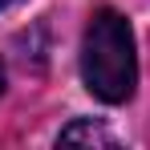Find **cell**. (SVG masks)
I'll list each match as a JSON object with an SVG mask.
<instances>
[{"label": "cell", "instance_id": "cell-3", "mask_svg": "<svg viewBox=\"0 0 150 150\" xmlns=\"http://www.w3.org/2000/svg\"><path fill=\"white\" fill-rule=\"evenodd\" d=\"M8 4H16V0H0V12H4V8H8Z\"/></svg>", "mask_w": 150, "mask_h": 150}, {"label": "cell", "instance_id": "cell-2", "mask_svg": "<svg viewBox=\"0 0 150 150\" xmlns=\"http://www.w3.org/2000/svg\"><path fill=\"white\" fill-rule=\"evenodd\" d=\"M61 142H98V146H114L118 138L105 130V126H98V122H73V126H65L61 130Z\"/></svg>", "mask_w": 150, "mask_h": 150}, {"label": "cell", "instance_id": "cell-1", "mask_svg": "<svg viewBox=\"0 0 150 150\" xmlns=\"http://www.w3.org/2000/svg\"><path fill=\"white\" fill-rule=\"evenodd\" d=\"M81 77L93 98L118 105L138 85V57H134V33L130 21L114 8H98L85 25L81 41Z\"/></svg>", "mask_w": 150, "mask_h": 150}, {"label": "cell", "instance_id": "cell-4", "mask_svg": "<svg viewBox=\"0 0 150 150\" xmlns=\"http://www.w3.org/2000/svg\"><path fill=\"white\" fill-rule=\"evenodd\" d=\"M0 89H4V65H0Z\"/></svg>", "mask_w": 150, "mask_h": 150}]
</instances>
